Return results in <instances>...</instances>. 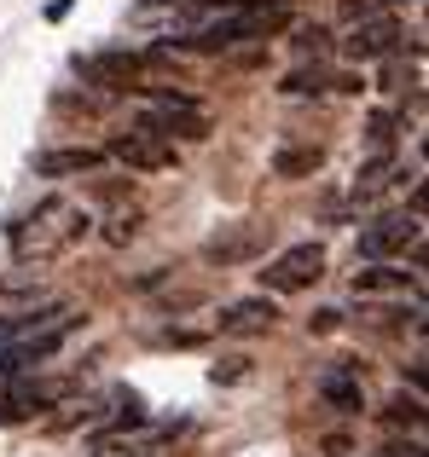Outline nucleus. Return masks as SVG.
<instances>
[{
  "label": "nucleus",
  "mask_w": 429,
  "mask_h": 457,
  "mask_svg": "<svg viewBox=\"0 0 429 457\" xmlns=\"http://www.w3.org/2000/svg\"><path fill=\"white\" fill-rule=\"evenodd\" d=\"M418 290V278H407L400 267H360L354 272V295H407Z\"/></svg>",
  "instance_id": "14"
},
{
  "label": "nucleus",
  "mask_w": 429,
  "mask_h": 457,
  "mask_svg": "<svg viewBox=\"0 0 429 457\" xmlns=\"http://www.w3.org/2000/svg\"><path fill=\"white\" fill-rule=\"evenodd\" d=\"M366 134H372L377 145H389V134H395V116H372V128H366Z\"/></svg>",
  "instance_id": "22"
},
{
  "label": "nucleus",
  "mask_w": 429,
  "mask_h": 457,
  "mask_svg": "<svg viewBox=\"0 0 429 457\" xmlns=\"http://www.w3.org/2000/svg\"><path fill=\"white\" fill-rule=\"evenodd\" d=\"M99 168H105V151L99 145H58V151H41V156H35V174H46V179L99 174Z\"/></svg>",
  "instance_id": "10"
},
{
  "label": "nucleus",
  "mask_w": 429,
  "mask_h": 457,
  "mask_svg": "<svg viewBox=\"0 0 429 457\" xmlns=\"http://www.w3.org/2000/svg\"><path fill=\"white\" fill-rule=\"evenodd\" d=\"M88 232V209L81 203H70V197H46L41 209H29L18 226H12V255L29 267V261H53L58 249H70L76 237Z\"/></svg>",
  "instance_id": "2"
},
{
  "label": "nucleus",
  "mask_w": 429,
  "mask_h": 457,
  "mask_svg": "<svg viewBox=\"0 0 429 457\" xmlns=\"http://www.w3.org/2000/svg\"><path fill=\"white\" fill-rule=\"evenodd\" d=\"M93 457H146V452H134V446H99Z\"/></svg>",
  "instance_id": "25"
},
{
  "label": "nucleus",
  "mask_w": 429,
  "mask_h": 457,
  "mask_svg": "<svg viewBox=\"0 0 429 457\" xmlns=\"http://www.w3.org/2000/svg\"><path fill=\"white\" fill-rule=\"evenodd\" d=\"M424 244V220L418 214H383V220H372L360 232V261H395V255H407V249H418Z\"/></svg>",
  "instance_id": "6"
},
{
  "label": "nucleus",
  "mask_w": 429,
  "mask_h": 457,
  "mask_svg": "<svg viewBox=\"0 0 429 457\" xmlns=\"http://www.w3.org/2000/svg\"><path fill=\"white\" fill-rule=\"evenodd\" d=\"M273 302L267 295H249V302H232L221 312V336H261V330H273Z\"/></svg>",
  "instance_id": "13"
},
{
  "label": "nucleus",
  "mask_w": 429,
  "mask_h": 457,
  "mask_svg": "<svg viewBox=\"0 0 429 457\" xmlns=\"http://www.w3.org/2000/svg\"><path fill=\"white\" fill-rule=\"evenodd\" d=\"M319 162H325L319 145H290V151L273 156V174H279V179H307V174H319Z\"/></svg>",
  "instance_id": "15"
},
{
  "label": "nucleus",
  "mask_w": 429,
  "mask_h": 457,
  "mask_svg": "<svg viewBox=\"0 0 429 457\" xmlns=\"http://www.w3.org/2000/svg\"><path fill=\"white\" fill-rule=\"evenodd\" d=\"M337 324H342V312H337V307H325L319 319H307V330H319V336H325V330H337Z\"/></svg>",
  "instance_id": "23"
},
{
  "label": "nucleus",
  "mask_w": 429,
  "mask_h": 457,
  "mask_svg": "<svg viewBox=\"0 0 429 457\" xmlns=\"http://www.w3.org/2000/svg\"><path fill=\"white\" fill-rule=\"evenodd\" d=\"M70 6H76V0H53V6H46V23H58V18H64Z\"/></svg>",
  "instance_id": "26"
},
{
  "label": "nucleus",
  "mask_w": 429,
  "mask_h": 457,
  "mask_svg": "<svg viewBox=\"0 0 429 457\" xmlns=\"http://www.w3.org/2000/svg\"><path fill=\"white\" fill-rule=\"evenodd\" d=\"M319 278H325V249L319 244H290L284 255H273L261 267V290H273V295H302Z\"/></svg>",
  "instance_id": "5"
},
{
  "label": "nucleus",
  "mask_w": 429,
  "mask_h": 457,
  "mask_svg": "<svg viewBox=\"0 0 429 457\" xmlns=\"http://www.w3.org/2000/svg\"><path fill=\"white\" fill-rule=\"evenodd\" d=\"M389 174H395V162H389V156H377V162H366V174L354 179V197H377V191L389 186Z\"/></svg>",
  "instance_id": "19"
},
{
  "label": "nucleus",
  "mask_w": 429,
  "mask_h": 457,
  "mask_svg": "<svg viewBox=\"0 0 429 457\" xmlns=\"http://www.w3.org/2000/svg\"><path fill=\"white\" fill-rule=\"evenodd\" d=\"M70 394V382H18V388H0V417L6 423H23L29 411H46Z\"/></svg>",
  "instance_id": "9"
},
{
  "label": "nucleus",
  "mask_w": 429,
  "mask_h": 457,
  "mask_svg": "<svg viewBox=\"0 0 429 457\" xmlns=\"http://www.w3.org/2000/svg\"><path fill=\"white\" fill-rule=\"evenodd\" d=\"M296 53H331V29H319V23H302V29H296Z\"/></svg>",
  "instance_id": "21"
},
{
  "label": "nucleus",
  "mask_w": 429,
  "mask_h": 457,
  "mask_svg": "<svg viewBox=\"0 0 429 457\" xmlns=\"http://www.w3.org/2000/svg\"><path fill=\"white\" fill-rule=\"evenodd\" d=\"M337 87V76H325V70H296V76L279 81V93H290V99H302V93H325Z\"/></svg>",
  "instance_id": "18"
},
{
  "label": "nucleus",
  "mask_w": 429,
  "mask_h": 457,
  "mask_svg": "<svg viewBox=\"0 0 429 457\" xmlns=\"http://www.w3.org/2000/svg\"><path fill=\"white\" fill-rule=\"evenodd\" d=\"M383 423L389 428H412V435H418V428H424V394H395V400L383 405Z\"/></svg>",
  "instance_id": "16"
},
{
  "label": "nucleus",
  "mask_w": 429,
  "mask_h": 457,
  "mask_svg": "<svg viewBox=\"0 0 429 457\" xmlns=\"http://www.w3.org/2000/svg\"><path fill=\"white\" fill-rule=\"evenodd\" d=\"M284 29V12L279 6H249V12H232V18H214L209 29L186 35V53H226L238 41H256V35H273Z\"/></svg>",
  "instance_id": "4"
},
{
  "label": "nucleus",
  "mask_w": 429,
  "mask_h": 457,
  "mask_svg": "<svg viewBox=\"0 0 429 457\" xmlns=\"http://www.w3.org/2000/svg\"><path fill=\"white\" fill-rule=\"evenodd\" d=\"M319 400H325L331 411L354 417V411L366 405V394H360V370H354V365H337V370H325V377H319Z\"/></svg>",
  "instance_id": "12"
},
{
  "label": "nucleus",
  "mask_w": 429,
  "mask_h": 457,
  "mask_svg": "<svg viewBox=\"0 0 429 457\" xmlns=\"http://www.w3.org/2000/svg\"><path fill=\"white\" fill-rule=\"evenodd\" d=\"M76 330H81V312L64 307V302L23 307V312H0V377H12V370H29V365H41V359H53Z\"/></svg>",
  "instance_id": "1"
},
{
  "label": "nucleus",
  "mask_w": 429,
  "mask_h": 457,
  "mask_svg": "<svg viewBox=\"0 0 429 457\" xmlns=\"http://www.w3.org/2000/svg\"><path fill=\"white\" fill-rule=\"evenodd\" d=\"M139 76H146V58L139 53H93L81 58V81H99V87H139Z\"/></svg>",
  "instance_id": "8"
},
{
  "label": "nucleus",
  "mask_w": 429,
  "mask_h": 457,
  "mask_svg": "<svg viewBox=\"0 0 429 457\" xmlns=\"http://www.w3.org/2000/svg\"><path fill=\"white\" fill-rule=\"evenodd\" d=\"M105 156H116L128 174H169V168H174V145H169V139H151V134H139V128L116 134L111 145H105Z\"/></svg>",
  "instance_id": "7"
},
{
  "label": "nucleus",
  "mask_w": 429,
  "mask_h": 457,
  "mask_svg": "<svg viewBox=\"0 0 429 457\" xmlns=\"http://www.w3.org/2000/svg\"><path fill=\"white\" fill-rule=\"evenodd\" d=\"M383 457H424L418 440H395V446H383Z\"/></svg>",
  "instance_id": "24"
},
{
  "label": "nucleus",
  "mask_w": 429,
  "mask_h": 457,
  "mask_svg": "<svg viewBox=\"0 0 429 457\" xmlns=\"http://www.w3.org/2000/svg\"><path fill=\"white\" fill-rule=\"evenodd\" d=\"M151 93V111L139 116V134H151V139H209V116L198 111V99L192 93H174V87H146Z\"/></svg>",
  "instance_id": "3"
},
{
  "label": "nucleus",
  "mask_w": 429,
  "mask_h": 457,
  "mask_svg": "<svg viewBox=\"0 0 429 457\" xmlns=\"http://www.w3.org/2000/svg\"><path fill=\"white\" fill-rule=\"evenodd\" d=\"M342 23H349V29H354V23H377V18H395V12H400V0H342Z\"/></svg>",
  "instance_id": "17"
},
{
  "label": "nucleus",
  "mask_w": 429,
  "mask_h": 457,
  "mask_svg": "<svg viewBox=\"0 0 429 457\" xmlns=\"http://www.w3.org/2000/svg\"><path fill=\"white\" fill-rule=\"evenodd\" d=\"M349 58H389L400 46V18H377V23H354L349 41Z\"/></svg>",
  "instance_id": "11"
},
{
  "label": "nucleus",
  "mask_w": 429,
  "mask_h": 457,
  "mask_svg": "<svg viewBox=\"0 0 429 457\" xmlns=\"http://www.w3.org/2000/svg\"><path fill=\"white\" fill-rule=\"evenodd\" d=\"M134 232H139V209H122V214H111V226H105V244H116V249H122Z\"/></svg>",
  "instance_id": "20"
}]
</instances>
